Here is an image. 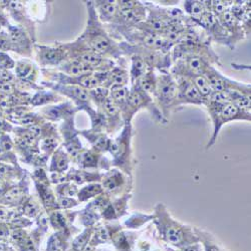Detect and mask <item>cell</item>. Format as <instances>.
Segmentation results:
<instances>
[{
	"instance_id": "cell-1",
	"label": "cell",
	"mask_w": 251,
	"mask_h": 251,
	"mask_svg": "<svg viewBox=\"0 0 251 251\" xmlns=\"http://www.w3.org/2000/svg\"><path fill=\"white\" fill-rule=\"evenodd\" d=\"M205 105L208 108V112H209V115L212 119L214 126L213 136L210 143L208 144V147L213 145L214 142L216 141L220 129L222 128L224 124L236 120L250 121V112L241 110L233 104H220L215 103V101H206Z\"/></svg>"
},
{
	"instance_id": "cell-2",
	"label": "cell",
	"mask_w": 251,
	"mask_h": 251,
	"mask_svg": "<svg viewBox=\"0 0 251 251\" xmlns=\"http://www.w3.org/2000/svg\"><path fill=\"white\" fill-rule=\"evenodd\" d=\"M154 97L164 117H167L172 108L177 107V84L171 74L162 70L161 74L157 75Z\"/></svg>"
},
{
	"instance_id": "cell-3",
	"label": "cell",
	"mask_w": 251,
	"mask_h": 251,
	"mask_svg": "<svg viewBox=\"0 0 251 251\" xmlns=\"http://www.w3.org/2000/svg\"><path fill=\"white\" fill-rule=\"evenodd\" d=\"M157 213H158V219L160 221L161 226V233L164 236L168 242H170L175 245H180L184 242L186 237V231H185V226L180 225L179 223L173 220L170 216L168 215L166 210L163 209V206L159 205L157 207Z\"/></svg>"
},
{
	"instance_id": "cell-4",
	"label": "cell",
	"mask_w": 251,
	"mask_h": 251,
	"mask_svg": "<svg viewBox=\"0 0 251 251\" xmlns=\"http://www.w3.org/2000/svg\"><path fill=\"white\" fill-rule=\"evenodd\" d=\"M205 77L212 88L213 91L229 92V91H240L245 95H250V85L244 84L241 82L230 80L221 72L216 70L213 67H210L205 74Z\"/></svg>"
},
{
	"instance_id": "cell-5",
	"label": "cell",
	"mask_w": 251,
	"mask_h": 251,
	"mask_svg": "<svg viewBox=\"0 0 251 251\" xmlns=\"http://www.w3.org/2000/svg\"><path fill=\"white\" fill-rule=\"evenodd\" d=\"M177 84V105L193 104L205 105V100L189 77H174Z\"/></svg>"
},
{
	"instance_id": "cell-6",
	"label": "cell",
	"mask_w": 251,
	"mask_h": 251,
	"mask_svg": "<svg viewBox=\"0 0 251 251\" xmlns=\"http://www.w3.org/2000/svg\"><path fill=\"white\" fill-rule=\"evenodd\" d=\"M132 67L130 71V77L132 84H136L139 82V81L146 74L148 71V65L143 59V57H140L139 54H133L132 55Z\"/></svg>"
},
{
	"instance_id": "cell-7",
	"label": "cell",
	"mask_w": 251,
	"mask_h": 251,
	"mask_svg": "<svg viewBox=\"0 0 251 251\" xmlns=\"http://www.w3.org/2000/svg\"><path fill=\"white\" fill-rule=\"evenodd\" d=\"M185 10L192 20H197L208 11L204 1H185Z\"/></svg>"
},
{
	"instance_id": "cell-8",
	"label": "cell",
	"mask_w": 251,
	"mask_h": 251,
	"mask_svg": "<svg viewBox=\"0 0 251 251\" xmlns=\"http://www.w3.org/2000/svg\"><path fill=\"white\" fill-rule=\"evenodd\" d=\"M190 80L193 81L197 91H199V94L202 95V98L206 101L208 100V98L212 95L213 90L212 88H211L209 81H208L207 78L205 77V75H197V77H191Z\"/></svg>"
},
{
	"instance_id": "cell-9",
	"label": "cell",
	"mask_w": 251,
	"mask_h": 251,
	"mask_svg": "<svg viewBox=\"0 0 251 251\" xmlns=\"http://www.w3.org/2000/svg\"><path fill=\"white\" fill-rule=\"evenodd\" d=\"M128 72L121 68H115L113 71L111 72V74L108 75V77H110L113 85L112 87H125V84H127L129 81Z\"/></svg>"
},
{
	"instance_id": "cell-10",
	"label": "cell",
	"mask_w": 251,
	"mask_h": 251,
	"mask_svg": "<svg viewBox=\"0 0 251 251\" xmlns=\"http://www.w3.org/2000/svg\"><path fill=\"white\" fill-rule=\"evenodd\" d=\"M42 59L47 64H57L62 59V51L59 49L47 48L42 51Z\"/></svg>"
},
{
	"instance_id": "cell-11",
	"label": "cell",
	"mask_w": 251,
	"mask_h": 251,
	"mask_svg": "<svg viewBox=\"0 0 251 251\" xmlns=\"http://www.w3.org/2000/svg\"><path fill=\"white\" fill-rule=\"evenodd\" d=\"M92 70V67L90 65L82 64L80 60H75L69 65L68 72L74 75H84L87 74H90Z\"/></svg>"
},
{
	"instance_id": "cell-12",
	"label": "cell",
	"mask_w": 251,
	"mask_h": 251,
	"mask_svg": "<svg viewBox=\"0 0 251 251\" xmlns=\"http://www.w3.org/2000/svg\"><path fill=\"white\" fill-rule=\"evenodd\" d=\"M80 61H81L82 64H85L88 65H90V67H95V65H98L101 62V57L100 54L98 53H95V52H85V53H82L81 57H80V59H78Z\"/></svg>"
},
{
	"instance_id": "cell-13",
	"label": "cell",
	"mask_w": 251,
	"mask_h": 251,
	"mask_svg": "<svg viewBox=\"0 0 251 251\" xmlns=\"http://www.w3.org/2000/svg\"><path fill=\"white\" fill-rule=\"evenodd\" d=\"M101 9L103 17H105L107 20L113 18L115 14H118V11H119L117 3H114L112 1H105L104 4L101 5Z\"/></svg>"
},
{
	"instance_id": "cell-14",
	"label": "cell",
	"mask_w": 251,
	"mask_h": 251,
	"mask_svg": "<svg viewBox=\"0 0 251 251\" xmlns=\"http://www.w3.org/2000/svg\"><path fill=\"white\" fill-rule=\"evenodd\" d=\"M101 186H98V185H91V186L85 187L84 189L81 190V192L80 193V198L81 200H84L88 197H91L94 195L101 193Z\"/></svg>"
},
{
	"instance_id": "cell-15",
	"label": "cell",
	"mask_w": 251,
	"mask_h": 251,
	"mask_svg": "<svg viewBox=\"0 0 251 251\" xmlns=\"http://www.w3.org/2000/svg\"><path fill=\"white\" fill-rule=\"evenodd\" d=\"M121 181H122L121 174L115 173L113 176H111L105 179V181L104 182V185L108 190H115V188L119 186V184H120Z\"/></svg>"
},
{
	"instance_id": "cell-16",
	"label": "cell",
	"mask_w": 251,
	"mask_h": 251,
	"mask_svg": "<svg viewBox=\"0 0 251 251\" xmlns=\"http://www.w3.org/2000/svg\"><path fill=\"white\" fill-rule=\"evenodd\" d=\"M68 92H70V94L74 95V98H77V100L80 101H85L88 100V91L84 90V88H81L78 87H70L67 88Z\"/></svg>"
},
{
	"instance_id": "cell-17",
	"label": "cell",
	"mask_w": 251,
	"mask_h": 251,
	"mask_svg": "<svg viewBox=\"0 0 251 251\" xmlns=\"http://www.w3.org/2000/svg\"><path fill=\"white\" fill-rule=\"evenodd\" d=\"M92 95H95V98H98V100H103L105 101V100L107 98L108 91L103 88H97L95 90L92 91Z\"/></svg>"
},
{
	"instance_id": "cell-18",
	"label": "cell",
	"mask_w": 251,
	"mask_h": 251,
	"mask_svg": "<svg viewBox=\"0 0 251 251\" xmlns=\"http://www.w3.org/2000/svg\"><path fill=\"white\" fill-rule=\"evenodd\" d=\"M31 70V67L30 65H27V64H19L18 67H17V72L18 74L20 75V77H25V75H27V74H29Z\"/></svg>"
},
{
	"instance_id": "cell-19",
	"label": "cell",
	"mask_w": 251,
	"mask_h": 251,
	"mask_svg": "<svg viewBox=\"0 0 251 251\" xmlns=\"http://www.w3.org/2000/svg\"><path fill=\"white\" fill-rule=\"evenodd\" d=\"M19 196H20V189H19V188H13V189H11L6 194V198H7L9 201L15 200L16 198H18Z\"/></svg>"
},
{
	"instance_id": "cell-20",
	"label": "cell",
	"mask_w": 251,
	"mask_h": 251,
	"mask_svg": "<svg viewBox=\"0 0 251 251\" xmlns=\"http://www.w3.org/2000/svg\"><path fill=\"white\" fill-rule=\"evenodd\" d=\"M24 210H25V213L30 216H33L34 214L37 212V208H36V206L32 203H28L27 205L24 207Z\"/></svg>"
},
{
	"instance_id": "cell-21",
	"label": "cell",
	"mask_w": 251,
	"mask_h": 251,
	"mask_svg": "<svg viewBox=\"0 0 251 251\" xmlns=\"http://www.w3.org/2000/svg\"><path fill=\"white\" fill-rule=\"evenodd\" d=\"M57 146V141L54 140V139L52 138H49V139H45L44 142H43V147L45 148H49V149H52Z\"/></svg>"
},
{
	"instance_id": "cell-22",
	"label": "cell",
	"mask_w": 251,
	"mask_h": 251,
	"mask_svg": "<svg viewBox=\"0 0 251 251\" xmlns=\"http://www.w3.org/2000/svg\"><path fill=\"white\" fill-rule=\"evenodd\" d=\"M84 164H87V165H94L95 163V157L92 156L91 154L90 153H87V154H84Z\"/></svg>"
},
{
	"instance_id": "cell-23",
	"label": "cell",
	"mask_w": 251,
	"mask_h": 251,
	"mask_svg": "<svg viewBox=\"0 0 251 251\" xmlns=\"http://www.w3.org/2000/svg\"><path fill=\"white\" fill-rule=\"evenodd\" d=\"M67 165V159H65L64 157H60V159L57 161V169L58 170H64V169H65Z\"/></svg>"
},
{
	"instance_id": "cell-24",
	"label": "cell",
	"mask_w": 251,
	"mask_h": 251,
	"mask_svg": "<svg viewBox=\"0 0 251 251\" xmlns=\"http://www.w3.org/2000/svg\"><path fill=\"white\" fill-rule=\"evenodd\" d=\"M9 5H10V7L13 9V10L20 11L21 9L23 8V4H22V2H20V1H11Z\"/></svg>"
},
{
	"instance_id": "cell-25",
	"label": "cell",
	"mask_w": 251,
	"mask_h": 251,
	"mask_svg": "<svg viewBox=\"0 0 251 251\" xmlns=\"http://www.w3.org/2000/svg\"><path fill=\"white\" fill-rule=\"evenodd\" d=\"M59 247V241L57 240V238H52L50 242V251H58Z\"/></svg>"
},
{
	"instance_id": "cell-26",
	"label": "cell",
	"mask_w": 251,
	"mask_h": 251,
	"mask_svg": "<svg viewBox=\"0 0 251 251\" xmlns=\"http://www.w3.org/2000/svg\"><path fill=\"white\" fill-rule=\"evenodd\" d=\"M10 37H11V40L12 41L16 42V41L20 40V39L23 37V35H22V33H21L20 31H14V32H12V33H11Z\"/></svg>"
},
{
	"instance_id": "cell-27",
	"label": "cell",
	"mask_w": 251,
	"mask_h": 251,
	"mask_svg": "<svg viewBox=\"0 0 251 251\" xmlns=\"http://www.w3.org/2000/svg\"><path fill=\"white\" fill-rule=\"evenodd\" d=\"M29 133H30L32 136L33 137H37L40 135V129H39L38 127H31L30 129H29Z\"/></svg>"
},
{
	"instance_id": "cell-28",
	"label": "cell",
	"mask_w": 251,
	"mask_h": 251,
	"mask_svg": "<svg viewBox=\"0 0 251 251\" xmlns=\"http://www.w3.org/2000/svg\"><path fill=\"white\" fill-rule=\"evenodd\" d=\"M13 238H14L15 240H17V241H20L22 240L23 238H24V235H23V232L20 230H17V231H15L14 233H13Z\"/></svg>"
},
{
	"instance_id": "cell-29",
	"label": "cell",
	"mask_w": 251,
	"mask_h": 251,
	"mask_svg": "<svg viewBox=\"0 0 251 251\" xmlns=\"http://www.w3.org/2000/svg\"><path fill=\"white\" fill-rule=\"evenodd\" d=\"M71 203H74L71 200H69V199H67V198H64V199H62V200L60 201V206H61V207H69V206L72 205Z\"/></svg>"
},
{
	"instance_id": "cell-30",
	"label": "cell",
	"mask_w": 251,
	"mask_h": 251,
	"mask_svg": "<svg viewBox=\"0 0 251 251\" xmlns=\"http://www.w3.org/2000/svg\"><path fill=\"white\" fill-rule=\"evenodd\" d=\"M0 88H1L2 91H12V87L8 84V82H5V84H0Z\"/></svg>"
},
{
	"instance_id": "cell-31",
	"label": "cell",
	"mask_w": 251,
	"mask_h": 251,
	"mask_svg": "<svg viewBox=\"0 0 251 251\" xmlns=\"http://www.w3.org/2000/svg\"><path fill=\"white\" fill-rule=\"evenodd\" d=\"M21 123L23 125H31L33 123V119L31 117H25V118L21 119Z\"/></svg>"
},
{
	"instance_id": "cell-32",
	"label": "cell",
	"mask_w": 251,
	"mask_h": 251,
	"mask_svg": "<svg viewBox=\"0 0 251 251\" xmlns=\"http://www.w3.org/2000/svg\"><path fill=\"white\" fill-rule=\"evenodd\" d=\"M0 48L2 49H8L9 48V43L4 39H0Z\"/></svg>"
},
{
	"instance_id": "cell-33",
	"label": "cell",
	"mask_w": 251,
	"mask_h": 251,
	"mask_svg": "<svg viewBox=\"0 0 251 251\" xmlns=\"http://www.w3.org/2000/svg\"><path fill=\"white\" fill-rule=\"evenodd\" d=\"M1 78H2V80L6 81H8L11 80L12 77L9 74H7V72H2V74H1Z\"/></svg>"
},
{
	"instance_id": "cell-34",
	"label": "cell",
	"mask_w": 251,
	"mask_h": 251,
	"mask_svg": "<svg viewBox=\"0 0 251 251\" xmlns=\"http://www.w3.org/2000/svg\"><path fill=\"white\" fill-rule=\"evenodd\" d=\"M8 101H0V108H8Z\"/></svg>"
},
{
	"instance_id": "cell-35",
	"label": "cell",
	"mask_w": 251,
	"mask_h": 251,
	"mask_svg": "<svg viewBox=\"0 0 251 251\" xmlns=\"http://www.w3.org/2000/svg\"><path fill=\"white\" fill-rule=\"evenodd\" d=\"M7 216V212L3 209H0V218H6Z\"/></svg>"
},
{
	"instance_id": "cell-36",
	"label": "cell",
	"mask_w": 251,
	"mask_h": 251,
	"mask_svg": "<svg viewBox=\"0 0 251 251\" xmlns=\"http://www.w3.org/2000/svg\"><path fill=\"white\" fill-rule=\"evenodd\" d=\"M3 147H4V149H6V150H9V149H11V144L9 143V142H5V143L3 144Z\"/></svg>"
},
{
	"instance_id": "cell-37",
	"label": "cell",
	"mask_w": 251,
	"mask_h": 251,
	"mask_svg": "<svg viewBox=\"0 0 251 251\" xmlns=\"http://www.w3.org/2000/svg\"><path fill=\"white\" fill-rule=\"evenodd\" d=\"M6 173V168L4 166H0V175H4Z\"/></svg>"
},
{
	"instance_id": "cell-38",
	"label": "cell",
	"mask_w": 251,
	"mask_h": 251,
	"mask_svg": "<svg viewBox=\"0 0 251 251\" xmlns=\"http://www.w3.org/2000/svg\"><path fill=\"white\" fill-rule=\"evenodd\" d=\"M6 234V231L4 229H2V228H0V235L1 236H4Z\"/></svg>"
},
{
	"instance_id": "cell-39",
	"label": "cell",
	"mask_w": 251,
	"mask_h": 251,
	"mask_svg": "<svg viewBox=\"0 0 251 251\" xmlns=\"http://www.w3.org/2000/svg\"><path fill=\"white\" fill-rule=\"evenodd\" d=\"M184 251H198V249H196V248H193V247H191V248H188V249L184 250Z\"/></svg>"
},
{
	"instance_id": "cell-40",
	"label": "cell",
	"mask_w": 251,
	"mask_h": 251,
	"mask_svg": "<svg viewBox=\"0 0 251 251\" xmlns=\"http://www.w3.org/2000/svg\"><path fill=\"white\" fill-rule=\"evenodd\" d=\"M4 249H5V246L3 245L2 243H0V251H4Z\"/></svg>"
},
{
	"instance_id": "cell-41",
	"label": "cell",
	"mask_w": 251,
	"mask_h": 251,
	"mask_svg": "<svg viewBox=\"0 0 251 251\" xmlns=\"http://www.w3.org/2000/svg\"><path fill=\"white\" fill-rule=\"evenodd\" d=\"M4 126H5V123H4V122H2V121H0V129H2V128H4Z\"/></svg>"
},
{
	"instance_id": "cell-42",
	"label": "cell",
	"mask_w": 251,
	"mask_h": 251,
	"mask_svg": "<svg viewBox=\"0 0 251 251\" xmlns=\"http://www.w3.org/2000/svg\"><path fill=\"white\" fill-rule=\"evenodd\" d=\"M85 251H94V249H92L91 247H88V248L85 249Z\"/></svg>"
},
{
	"instance_id": "cell-43",
	"label": "cell",
	"mask_w": 251,
	"mask_h": 251,
	"mask_svg": "<svg viewBox=\"0 0 251 251\" xmlns=\"http://www.w3.org/2000/svg\"><path fill=\"white\" fill-rule=\"evenodd\" d=\"M2 187H3V184L1 182V180H0V189H2Z\"/></svg>"
}]
</instances>
